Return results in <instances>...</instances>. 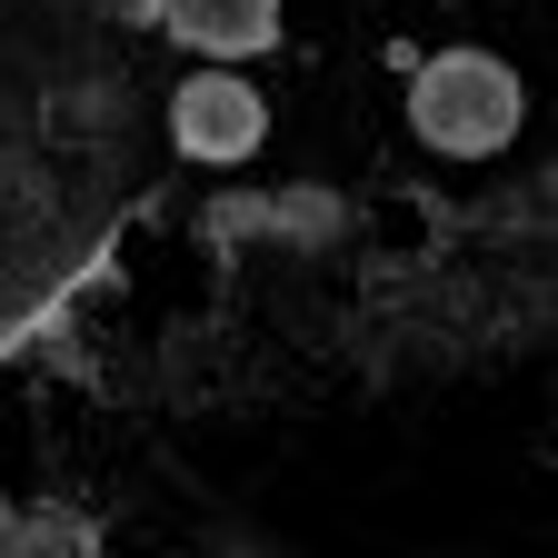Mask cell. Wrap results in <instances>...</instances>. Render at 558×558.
Instances as JSON below:
<instances>
[{
    "instance_id": "6da1fadb",
    "label": "cell",
    "mask_w": 558,
    "mask_h": 558,
    "mask_svg": "<svg viewBox=\"0 0 558 558\" xmlns=\"http://www.w3.org/2000/svg\"><path fill=\"white\" fill-rule=\"evenodd\" d=\"M409 120H418L429 150L478 160V150H499V140L519 130V70L488 60V50H449V60H429L409 81Z\"/></svg>"
},
{
    "instance_id": "7a4b0ae2",
    "label": "cell",
    "mask_w": 558,
    "mask_h": 558,
    "mask_svg": "<svg viewBox=\"0 0 558 558\" xmlns=\"http://www.w3.org/2000/svg\"><path fill=\"white\" fill-rule=\"evenodd\" d=\"M170 140L190 160H250L269 140V110H259L250 81H230V70H190L180 100H170Z\"/></svg>"
},
{
    "instance_id": "3957f363",
    "label": "cell",
    "mask_w": 558,
    "mask_h": 558,
    "mask_svg": "<svg viewBox=\"0 0 558 558\" xmlns=\"http://www.w3.org/2000/svg\"><path fill=\"white\" fill-rule=\"evenodd\" d=\"M170 40L209 50V60H240V50H269L279 40V0H140Z\"/></svg>"
}]
</instances>
